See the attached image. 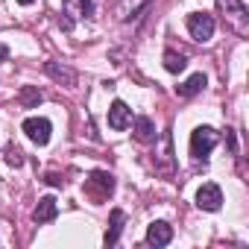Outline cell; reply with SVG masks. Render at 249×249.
I'll use <instances>...</instances> for the list:
<instances>
[{"label": "cell", "instance_id": "1", "mask_svg": "<svg viewBox=\"0 0 249 249\" xmlns=\"http://www.w3.org/2000/svg\"><path fill=\"white\" fill-rule=\"evenodd\" d=\"M217 141H220L217 129H211V126H196V129L191 132V156H194L196 161H208V156H211V150L217 147Z\"/></svg>", "mask_w": 249, "mask_h": 249}, {"label": "cell", "instance_id": "2", "mask_svg": "<svg viewBox=\"0 0 249 249\" xmlns=\"http://www.w3.org/2000/svg\"><path fill=\"white\" fill-rule=\"evenodd\" d=\"M114 191V176L106 173V170H91L88 179H85V196L94 199V202H106Z\"/></svg>", "mask_w": 249, "mask_h": 249}, {"label": "cell", "instance_id": "3", "mask_svg": "<svg viewBox=\"0 0 249 249\" xmlns=\"http://www.w3.org/2000/svg\"><path fill=\"white\" fill-rule=\"evenodd\" d=\"M91 15H94V3H91V0H62V18H59V27H62L65 33H71L76 21L91 18Z\"/></svg>", "mask_w": 249, "mask_h": 249}, {"label": "cell", "instance_id": "4", "mask_svg": "<svg viewBox=\"0 0 249 249\" xmlns=\"http://www.w3.org/2000/svg\"><path fill=\"white\" fill-rule=\"evenodd\" d=\"M214 18L208 15V12H191L188 15V33H191V38L194 41H211V36H214Z\"/></svg>", "mask_w": 249, "mask_h": 249}, {"label": "cell", "instance_id": "5", "mask_svg": "<svg viewBox=\"0 0 249 249\" xmlns=\"http://www.w3.org/2000/svg\"><path fill=\"white\" fill-rule=\"evenodd\" d=\"M21 129H24V135H27L33 144H38V147H44V144L50 141V132H53V126H50L47 117H27Z\"/></svg>", "mask_w": 249, "mask_h": 249}, {"label": "cell", "instance_id": "6", "mask_svg": "<svg viewBox=\"0 0 249 249\" xmlns=\"http://www.w3.org/2000/svg\"><path fill=\"white\" fill-rule=\"evenodd\" d=\"M196 205H199L202 211H220V205H223V191H220V185L205 182V185L196 191Z\"/></svg>", "mask_w": 249, "mask_h": 249}, {"label": "cell", "instance_id": "7", "mask_svg": "<svg viewBox=\"0 0 249 249\" xmlns=\"http://www.w3.org/2000/svg\"><path fill=\"white\" fill-rule=\"evenodd\" d=\"M220 6L226 9V18L234 24V30H237V33H246V27H249V12H246V6H243V0H220Z\"/></svg>", "mask_w": 249, "mask_h": 249}, {"label": "cell", "instance_id": "8", "mask_svg": "<svg viewBox=\"0 0 249 249\" xmlns=\"http://www.w3.org/2000/svg\"><path fill=\"white\" fill-rule=\"evenodd\" d=\"M132 123V108L123 103V100H114L111 106H108V126L114 129V132H123Z\"/></svg>", "mask_w": 249, "mask_h": 249}, {"label": "cell", "instance_id": "9", "mask_svg": "<svg viewBox=\"0 0 249 249\" xmlns=\"http://www.w3.org/2000/svg\"><path fill=\"white\" fill-rule=\"evenodd\" d=\"M44 73H47L50 79H56L59 85H68V88H73V85H76V71H73V68H68V65L44 62Z\"/></svg>", "mask_w": 249, "mask_h": 249}, {"label": "cell", "instance_id": "10", "mask_svg": "<svg viewBox=\"0 0 249 249\" xmlns=\"http://www.w3.org/2000/svg\"><path fill=\"white\" fill-rule=\"evenodd\" d=\"M170 240H173V226L170 223H164V220L150 223V229H147V243L150 246H167Z\"/></svg>", "mask_w": 249, "mask_h": 249}, {"label": "cell", "instance_id": "11", "mask_svg": "<svg viewBox=\"0 0 249 249\" xmlns=\"http://www.w3.org/2000/svg\"><path fill=\"white\" fill-rule=\"evenodd\" d=\"M132 132H135V141L138 144H153L156 141V123L141 114V117L132 120Z\"/></svg>", "mask_w": 249, "mask_h": 249}, {"label": "cell", "instance_id": "12", "mask_svg": "<svg viewBox=\"0 0 249 249\" xmlns=\"http://www.w3.org/2000/svg\"><path fill=\"white\" fill-rule=\"evenodd\" d=\"M123 226H126V214H123L120 208H114V211H111V217H108V231H106L103 243H106V246H114V243L120 240Z\"/></svg>", "mask_w": 249, "mask_h": 249}, {"label": "cell", "instance_id": "13", "mask_svg": "<svg viewBox=\"0 0 249 249\" xmlns=\"http://www.w3.org/2000/svg\"><path fill=\"white\" fill-rule=\"evenodd\" d=\"M56 214H59L56 196H41L38 205H36V211H33V220L36 223H50V220H56Z\"/></svg>", "mask_w": 249, "mask_h": 249}, {"label": "cell", "instance_id": "14", "mask_svg": "<svg viewBox=\"0 0 249 249\" xmlns=\"http://www.w3.org/2000/svg\"><path fill=\"white\" fill-rule=\"evenodd\" d=\"M205 85H208L205 73H194L191 79H185L182 85H176V94H179V97H194V94H199Z\"/></svg>", "mask_w": 249, "mask_h": 249}, {"label": "cell", "instance_id": "15", "mask_svg": "<svg viewBox=\"0 0 249 249\" xmlns=\"http://www.w3.org/2000/svg\"><path fill=\"white\" fill-rule=\"evenodd\" d=\"M185 68H188V59L182 53H176V50H167L164 53V71L167 73H182Z\"/></svg>", "mask_w": 249, "mask_h": 249}, {"label": "cell", "instance_id": "16", "mask_svg": "<svg viewBox=\"0 0 249 249\" xmlns=\"http://www.w3.org/2000/svg\"><path fill=\"white\" fill-rule=\"evenodd\" d=\"M41 100H44V94H41L38 88H33V85H24V88H21V106H24V108H36Z\"/></svg>", "mask_w": 249, "mask_h": 249}, {"label": "cell", "instance_id": "17", "mask_svg": "<svg viewBox=\"0 0 249 249\" xmlns=\"http://www.w3.org/2000/svg\"><path fill=\"white\" fill-rule=\"evenodd\" d=\"M170 159H173V141H170V132H164L161 135V161H164V173L170 170Z\"/></svg>", "mask_w": 249, "mask_h": 249}, {"label": "cell", "instance_id": "18", "mask_svg": "<svg viewBox=\"0 0 249 249\" xmlns=\"http://www.w3.org/2000/svg\"><path fill=\"white\" fill-rule=\"evenodd\" d=\"M6 161H9L12 167H21V164H24V153H21L18 147L9 144V147H6Z\"/></svg>", "mask_w": 249, "mask_h": 249}, {"label": "cell", "instance_id": "19", "mask_svg": "<svg viewBox=\"0 0 249 249\" xmlns=\"http://www.w3.org/2000/svg\"><path fill=\"white\" fill-rule=\"evenodd\" d=\"M44 182H47V185H53V188H62V185H65V179H62L59 173H47V176H44Z\"/></svg>", "mask_w": 249, "mask_h": 249}, {"label": "cell", "instance_id": "20", "mask_svg": "<svg viewBox=\"0 0 249 249\" xmlns=\"http://www.w3.org/2000/svg\"><path fill=\"white\" fill-rule=\"evenodd\" d=\"M9 59V47L6 44H0V62H6Z\"/></svg>", "mask_w": 249, "mask_h": 249}, {"label": "cell", "instance_id": "21", "mask_svg": "<svg viewBox=\"0 0 249 249\" xmlns=\"http://www.w3.org/2000/svg\"><path fill=\"white\" fill-rule=\"evenodd\" d=\"M18 3H21V6H30V3H36V0H18Z\"/></svg>", "mask_w": 249, "mask_h": 249}]
</instances>
